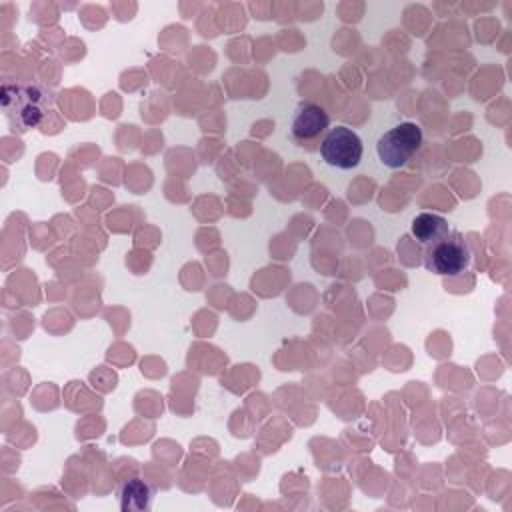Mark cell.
Segmentation results:
<instances>
[{
  "instance_id": "cell-1",
  "label": "cell",
  "mask_w": 512,
  "mask_h": 512,
  "mask_svg": "<svg viewBox=\"0 0 512 512\" xmlns=\"http://www.w3.org/2000/svg\"><path fill=\"white\" fill-rule=\"evenodd\" d=\"M422 128L416 122H400L386 130L376 142L378 160L386 168L406 166L422 148Z\"/></svg>"
},
{
  "instance_id": "cell-2",
  "label": "cell",
  "mask_w": 512,
  "mask_h": 512,
  "mask_svg": "<svg viewBox=\"0 0 512 512\" xmlns=\"http://www.w3.org/2000/svg\"><path fill=\"white\" fill-rule=\"evenodd\" d=\"M14 96H10L4 88H2V106L4 112H10L14 108L16 112V124L22 126V130L26 128H34L38 126L44 116L52 110V94L38 84H24V86H16L10 84Z\"/></svg>"
},
{
  "instance_id": "cell-3",
  "label": "cell",
  "mask_w": 512,
  "mask_h": 512,
  "mask_svg": "<svg viewBox=\"0 0 512 512\" xmlns=\"http://www.w3.org/2000/svg\"><path fill=\"white\" fill-rule=\"evenodd\" d=\"M472 260L470 246L458 232H450L438 244L426 248L424 264L430 272L440 276H460Z\"/></svg>"
},
{
  "instance_id": "cell-4",
  "label": "cell",
  "mask_w": 512,
  "mask_h": 512,
  "mask_svg": "<svg viewBox=\"0 0 512 512\" xmlns=\"http://www.w3.org/2000/svg\"><path fill=\"white\" fill-rule=\"evenodd\" d=\"M362 154H364L362 138L348 126L330 128V132L324 136L320 144L322 160L328 166L338 170L356 168L362 160Z\"/></svg>"
},
{
  "instance_id": "cell-5",
  "label": "cell",
  "mask_w": 512,
  "mask_h": 512,
  "mask_svg": "<svg viewBox=\"0 0 512 512\" xmlns=\"http://www.w3.org/2000/svg\"><path fill=\"white\" fill-rule=\"evenodd\" d=\"M328 126H330V114L320 104L302 102L294 110L292 124H290V134L296 140L306 142V140L318 138Z\"/></svg>"
},
{
  "instance_id": "cell-6",
  "label": "cell",
  "mask_w": 512,
  "mask_h": 512,
  "mask_svg": "<svg viewBox=\"0 0 512 512\" xmlns=\"http://www.w3.org/2000/svg\"><path fill=\"white\" fill-rule=\"evenodd\" d=\"M154 488L140 476H128L118 484V502L124 512H144L152 506Z\"/></svg>"
},
{
  "instance_id": "cell-7",
  "label": "cell",
  "mask_w": 512,
  "mask_h": 512,
  "mask_svg": "<svg viewBox=\"0 0 512 512\" xmlns=\"http://www.w3.org/2000/svg\"><path fill=\"white\" fill-rule=\"evenodd\" d=\"M410 232L412 236L426 248L438 244L440 240H444L452 230L448 226V220L440 214H432V212H422L418 214L412 224H410Z\"/></svg>"
}]
</instances>
